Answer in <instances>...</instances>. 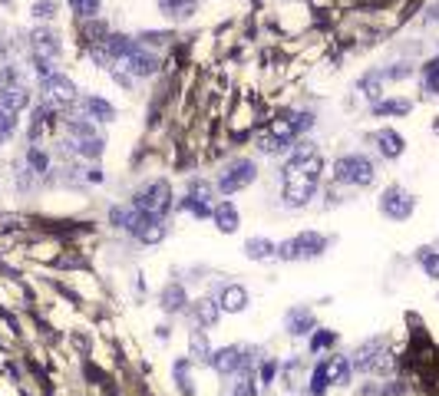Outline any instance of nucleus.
I'll list each match as a JSON object with an SVG mask.
<instances>
[{"label":"nucleus","mask_w":439,"mask_h":396,"mask_svg":"<svg viewBox=\"0 0 439 396\" xmlns=\"http://www.w3.org/2000/svg\"><path fill=\"white\" fill-rule=\"evenodd\" d=\"M334 340H337L334 330H317L314 337H311V350H314V353H321V350L334 347Z\"/></svg>","instance_id":"nucleus-35"},{"label":"nucleus","mask_w":439,"mask_h":396,"mask_svg":"<svg viewBox=\"0 0 439 396\" xmlns=\"http://www.w3.org/2000/svg\"><path fill=\"white\" fill-rule=\"evenodd\" d=\"M83 109H87L89 119H99V123H113V119H116V109L109 106L106 99H99V96H87V99H83Z\"/></svg>","instance_id":"nucleus-22"},{"label":"nucleus","mask_w":439,"mask_h":396,"mask_svg":"<svg viewBox=\"0 0 439 396\" xmlns=\"http://www.w3.org/2000/svg\"><path fill=\"white\" fill-rule=\"evenodd\" d=\"M30 13H33V17H37V20H50V17H53V13H57V4H53V0H37Z\"/></svg>","instance_id":"nucleus-38"},{"label":"nucleus","mask_w":439,"mask_h":396,"mask_svg":"<svg viewBox=\"0 0 439 396\" xmlns=\"http://www.w3.org/2000/svg\"><path fill=\"white\" fill-rule=\"evenodd\" d=\"M274 373H277V360H265V363H261V383H271Z\"/></svg>","instance_id":"nucleus-40"},{"label":"nucleus","mask_w":439,"mask_h":396,"mask_svg":"<svg viewBox=\"0 0 439 396\" xmlns=\"http://www.w3.org/2000/svg\"><path fill=\"white\" fill-rule=\"evenodd\" d=\"M324 367H327V380L334 383V387H347L350 383V360L347 357H330V360H324Z\"/></svg>","instance_id":"nucleus-20"},{"label":"nucleus","mask_w":439,"mask_h":396,"mask_svg":"<svg viewBox=\"0 0 439 396\" xmlns=\"http://www.w3.org/2000/svg\"><path fill=\"white\" fill-rule=\"evenodd\" d=\"M133 208L139 215H149V218H159L162 222L165 215L172 212V188L165 179H155V182L143 185L133 198Z\"/></svg>","instance_id":"nucleus-2"},{"label":"nucleus","mask_w":439,"mask_h":396,"mask_svg":"<svg viewBox=\"0 0 439 396\" xmlns=\"http://www.w3.org/2000/svg\"><path fill=\"white\" fill-rule=\"evenodd\" d=\"M284 149H291V145L287 142H281V139H277V135H261V152H267V155H274V152H284Z\"/></svg>","instance_id":"nucleus-37"},{"label":"nucleus","mask_w":439,"mask_h":396,"mask_svg":"<svg viewBox=\"0 0 439 396\" xmlns=\"http://www.w3.org/2000/svg\"><path fill=\"white\" fill-rule=\"evenodd\" d=\"M360 89H363V96L370 99V103H380V96H383L380 77H363V79H360Z\"/></svg>","instance_id":"nucleus-32"},{"label":"nucleus","mask_w":439,"mask_h":396,"mask_svg":"<svg viewBox=\"0 0 439 396\" xmlns=\"http://www.w3.org/2000/svg\"><path fill=\"white\" fill-rule=\"evenodd\" d=\"M27 162H30V169H33V172H47V165H50V159H47V152H40L37 145H30V152H27Z\"/></svg>","instance_id":"nucleus-36"},{"label":"nucleus","mask_w":439,"mask_h":396,"mask_svg":"<svg viewBox=\"0 0 439 396\" xmlns=\"http://www.w3.org/2000/svg\"><path fill=\"white\" fill-rule=\"evenodd\" d=\"M334 179L347 185H357V188H367L377 179V169L367 155H340L334 162Z\"/></svg>","instance_id":"nucleus-5"},{"label":"nucleus","mask_w":439,"mask_h":396,"mask_svg":"<svg viewBox=\"0 0 439 396\" xmlns=\"http://www.w3.org/2000/svg\"><path fill=\"white\" fill-rule=\"evenodd\" d=\"M390 350H387V340L383 337H370L363 340L360 347L350 353V370H360V373H387L390 370Z\"/></svg>","instance_id":"nucleus-3"},{"label":"nucleus","mask_w":439,"mask_h":396,"mask_svg":"<svg viewBox=\"0 0 439 396\" xmlns=\"http://www.w3.org/2000/svg\"><path fill=\"white\" fill-rule=\"evenodd\" d=\"M327 251V238L321 232H301L294 238L277 244V254L281 261H307V258H321Z\"/></svg>","instance_id":"nucleus-4"},{"label":"nucleus","mask_w":439,"mask_h":396,"mask_svg":"<svg viewBox=\"0 0 439 396\" xmlns=\"http://www.w3.org/2000/svg\"><path fill=\"white\" fill-rule=\"evenodd\" d=\"M30 106V93L20 86H10V89H0V113L4 116H17L20 109Z\"/></svg>","instance_id":"nucleus-16"},{"label":"nucleus","mask_w":439,"mask_h":396,"mask_svg":"<svg viewBox=\"0 0 439 396\" xmlns=\"http://www.w3.org/2000/svg\"><path fill=\"white\" fill-rule=\"evenodd\" d=\"M89 182H103V172H99V169H89Z\"/></svg>","instance_id":"nucleus-41"},{"label":"nucleus","mask_w":439,"mask_h":396,"mask_svg":"<svg viewBox=\"0 0 439 396\" xmlns=\"http://www.w3.org/2000/svg\"><path fill=\"white\" fill-rule=\"evenodd\" d=\"M218 300H211V298H201V300H191L189 304V320H191V327H199V330H209L218 324Z\"/></svg>","instance_id":"nucleus-9"},{"label":"nucleus","mask_w":439,"mask_h":396,"mask_svg":"<svg viewBox=\"0 0 439 396\" xmlns=\"http://www.w3.org/2000/svg\"><path fill=\"white\" fill-rule=\"evenodd\" d=\"M211 344H209V334L199 327H191L189 334V360H195V363H211Z\"/></svg>","instance_id":"nucleus-17"},{"label":"nucleus","mask_w":439,"mask_h":396,"mask_svg":"<svg viewBox=\"0 0 439 396\" xmlns=\"http://www.w3.org/2000/svg\"><path fill=\"white\" fill-rule=\"evenodd\" d=\"M172 373H175V383H179V390L185 396H191L195 393V387H191V377H189V360L182 357V360H175V367H172Z\"/></svg>","instance_id":"nucleus-26"},{"label":"nucleus","mask_w":439,"mask_h":396,"mask_svg":"<svg viewBox=\"0 0 439 396\" xmlns=\"http://www.w3.org/2000/svg\"><path fill=\"white\" fill-rule=\"evenodd\" d=\"M245 254H248L251 261H267V258L277 254V244L267 242V238H248L245 242Z\"/></svg>","instance_id":"nucleus-21"},{"label":"nucleus","mask_w":439,"mask_h":396,"mask_svg":"<svg viewBox=\"0 0 439 396\" xmlns=\"http://www.w3.org/2000/svg\"><path fill=\"white\" fill-rule=\"evenodd\" d=\"M248 307V290L241 284H225L218 290V310H228V314H241Z\"/></svg>","instance_id":"nucleus-13"},{"label":"nucleus","mask_w":439,"mask_h":396,"mask_svg":"<svg viewBox=\"0 0 439 396\" xmlns=\"http://www.w3.org/2000/svg\"><path fill=\"white\" fill-rule=\"evenodd\" d=\"M420 264H423V271H426L430 278L439 281V251H430V248H423V251H420Z\"/></svg>","instance_id":"nucleus-33"},{"label":"nucleus","mask_w":439,"mask_h":396,"mask_svg":"<svg viewBox=\"0 0 439 396\" xmlns=\"http://www.w3.org/2000/svg\"><path fill=\"white\" fill-rule=\"evenodd\" d=\"M43 93H47L50 103H57V106H70V103L77 99V86H73V79L63 77V73L43 79Z\"/></svg>","instance_id":"nucleus-10"},{"label":"nucleus","mask_w":439,"mask_h":396,"mask_svg":"<svg viewBox=\"0 0 439 396\" xmlns=\"http://www.w3.org/2000/svg\"><path fill=\"white\" fill-rule=\"evenodd\" d=\"M235 396H258V387H255V370H241L238 373Z\"/></svg>","instance_id":"nucleus-28"},{"label":"nucleus","mask_w":439,"mask_h":396,"mask_svg":"<svg viewBox=\"0 0 439 396\" xmlns=\"http://www.w3.org/2000/svg\"><path fill=\"white\" fill-rule=\"evenodd\" d=\"M420 83H423V89H426L430 96H439V57L430 60V63H423Z\"/></svg>","instance_id":"nucleus-23"},{"label":"nucleus","mask_w":439,"mask_h":396,"mask_svg":"<svg viewBox=\"0 0 439 396\" xmlns=\"http://www.w3.org/2000/svg\"><path fill=\"white\" fill-rule=\"evenodd\" d=\"M106 149L103 142V135H93V139H83V142H77V152L79 155H87V159H99Z\"/></svg>","instance_id":"nucleus-27"},{"label":"nucleus","mask_w":439,"mask_h":396,"mask_svg":"<svg viewBox=\"0 0 439 396\" xmlns=\"http://www.w3.org/2000/svg\"><path fill=\"white\" fill-rule=\"evenodd\" d=\"M436 129H439V123H436Z\"/></svg>","instance_id":"nucleus-44"},{"label":"nucleus","mask_w":439,"mask_h":396,"mask_svg":"<svg viewBox=\"0 0 439 396\" xmlns=\"http://www.w3.org/2000/svg\"><path fill=\"white\" fill-rule=\"evenodd\" d=\"M159 10L165 17H191L195 13V0H159Z\"/></svg>","instance_id":"nucleus-24"},{"label":"nucleus","mask_w":439,"mask_h":396,"mask_svg":"<svg viewBox=\"0 0 439 396\" xmlns=\"http://www.w3.org/2000/svg\"><path fill=\"white\" fill-rule=\"evenodd\" d=\"M162 310L165 314H179V310H189V294H185V288L182 284H169V288L162 290Z\"/></svg>","instance_id":"nucleus-19"},{"label":"nucleus","mask_w":439,"mask_h":396,"mask_svg":"<svg viewBox=\"0 0 439 396\" xmlns=\"http://www.w3.org/2000/svg\"><path fill=\"white\" fill-rule=\"evenodd\" d=\"M327 387H330V380H327V367H324V363H317L314 373H311V393H314V396H324Z\"/></svg>","instance_id":"nucleus-29"},{"label":"nucleus","mask_w":439,"mask_h":396,"mask_svg":"<svg viewBox=\"0 0 439 396\" xmlns=\"http://www.w3.org/2000/svg\"><path fill=\"white\" fill-rule=\"evenodd\" d=\"M189 198H195V202H211V185L205 182V179H191L189 182Z\"/></svg>","instance_id":"nucleus-30"},{"label":"nucleus","mask_w":439,"mask_h":396,"mask_svg":"<svg viewBox=\"0 0 439 396\" xmlns=\"http://www.w3.org/2000/svg\"><path fill=\"white\" fill-rule=\"evenodd\" d=\"M251 363H255V357L245 347H221L211 353V367L218 377H238L241 370H255Z\"/></svg>","instance_id":"nucleus-7"},{"label":"nucleus","mask_w":439,"mask_h":396,"mask_svg":"<svg viewBox=\"0 0 439 396\" xmlns=\"http://www.w3.org/2000/svg\"><path fill=\"white\" fill-rule=\"evenodd\" d=\"M321 172H324V162H321V152H317L314 142H297L291 159L281 169V192H284V202L291 208H301L314 198L317 185H321Z\"/></svg>","instance_id":"nucleus-1"},{"label":"nucleus","mask_w":439,"mask_h":396,"mask_svg":"<svg viewBox=\"0 0 439 396\" xmlns=\"http://www.w3.org/2000/svg\"><path fill=\"white\" fill-rule=\"evenodd\" d=\"M413 208H416V198H413L403 185H390V188L380 195V212L387 215V218H393V222H406L413 215Z\"/></svg>","instance_id":"nucleus-8"},{"label":"nucleus","mask_w":439,"mask_h":396,"mask_svg":"<svg viewBox=\"0 0 439 396\" xmlns=\"http://www.w3.org/2000/svg\"><path fill=\"white\" fill-rule=\"evenodd\" d=\"M373 142H377L380 155H387V159H400L403 149H406V142H403V135L396 132V129H380V132H373Z\"/></svg>","instance_id":"nucleus-14"},{"label":"nucleus","mask_w":439,"mask_h":396,"mask_svg":"<svg viewBox=\"0 0 439 396\" xmlns=\"http://www.w3.org/2000/svg\"><path fill=\"white\" fill-rule=\"evenodd\" d=\"M314 330V314L307 307H294V310H287V334L291 337H307Z\"/></svg>","instance_id":"nucleus-18"},{"label":"nucleus","mask_w":439,"mask_h":396,"mask_svg":"<svg viewBox=\"0 0 439 396\" xmlns=\"http://www.w3.org/2000/svg\"><path fill=\"white\" fill-rule=\"evenodd\" d=\"M67 4L73 7V13H79V17H96L103 0H67Z\"/></svg>","instance_id":"nucleus-34"},{"label":"nucleus","mask_w":439,"mask_h":396,"mask_svg":"<svg viewBox=\"0 0 439 396\" xmlns=\"http://www.w3.org/2000/svg\"><path fill=\"white\" fill-rule=\"evenodd\" d=\"M30 43H33V57L53 60L60 53V37L53 30H33V33H30Z\"/></svg>","instance_id":"nucleus-15"},{"label":"nucleus","mask_w":439,"mask_h":396,"mask_svg":"<svg viewBox=\"0 0 439 396\" xmlns=\"http://www.w3.org/2000/svg\"><path fill=\"white\" fill-rule=\"evenodd\" d=\"M433 17H436V20H439V7H436V13H433Z\"/></svg>","instance_id":"nucleus-42"},{"label":"nucleus","mask_w":439,"mask_h":396,"mask_svg":"<svg viewBox=\"0 0 439 396\" xmlns=\"http://www.w3.org/2000/svg\"><path fill=\"white\" fill-rule=\"evenodd\" d=\"M179 208H182V212H191L195 218H211V205L195 202V198H189V195H185V198L179 202Z\"/></svg>","instance_id":"nucleus-31"},{"label":"nucleus","mask_w":439,"mask_h":396,"mask_svg":"<svg viewBox=\"0 0 439 396\" xmlns=\"http://www.w3.org/2000/svg\"><path fill=\"white\" fill-rule=\"evenodd\" d=\"M413 109V103L406 99H387V103H373V113L377 116H406Z\"/></svg>","instance_id":"nucleus-25"},{"label":"nucleus","mask_w":439,"mask_h":396,"mask_svg":"<svg viewBox=\"0 0 439 396\" xmlns=\"http://www.w3.org/2000/svg\"><path fill=\"white\" fill-rule=\"evenodd\" d=\"M33 67H37V77H40V79H50V77H57V69H53V60L33 57Z\"/></svg>","instance_id":"nucleus-39"},{"label":"nucleus","mask_w":439,"mask_h":396,"mask_svg":"<svg viewBox=\"0 0 439 396\" xmlns=\"http://www.w3.org/2000/svg\"><path fill=\"white\" fill-rule=\"evenodd\" d=\"M123 67L129 69V73H135V77H152L155 69H159V60H155L152 53H149V50L139 43V47H135L133 53L123 60Z\"/></svg>","instance_id":"nucleus-11"},{"label":"nucleus","mask_w":439,"mask_h":396,"mask_svg":"<svg viewBox=\"0 0 439 396\" xmlns=\"http://www.w3.org/2000/svg\"><path fill=\"white\" fill-rule=\"evenodd\" d=\"M255 179H258V165L251 162V159H235V162H228V169L218 175V192L235 195V192H241V188H248Z\"/></svg>","instance_id":"nucleus-6"},{"label":"nucleus","mask_w":439,"mask_h":396,"mask_svg":"<svg viewBox=\"0 0 439 396\" xmlns=\"http://www.w3.org/2000/svg\"><path fill=\"white\" fill-rule=\"evenodd\" d=\"M0 57H4V47H0Z\"/></svg>","instance_id":"nucleus-43"},{"label":"nucleus","mask_w":439,"mask_h":396,"mask_svg":"<svg viewBox=\"0 0 439 396\" xmlns=\"http://www.w3.org/2000/svg\"><path fill=\"white\" fill-rule=\"evenodd\" d=\"M211 222H215V228H218L221 234H231V232H238V225H241V218H238V208H235V202H218L215 208H211Z\"/></svg>","instance_id":"nucleus-12"}]
</instances>
